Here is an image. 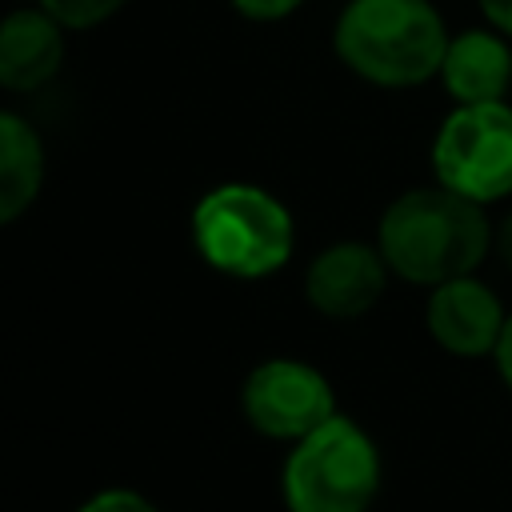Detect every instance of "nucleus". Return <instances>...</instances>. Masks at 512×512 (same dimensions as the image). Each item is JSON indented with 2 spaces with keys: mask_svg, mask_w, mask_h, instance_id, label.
<instances>
[{
  "mask_svg": "<svg viewBox=\"0 0 512 512\" xmlns=\"http://www.w3.org/2000/svg\"><path fill=\"white\" fill-rule=\"evenodd\" d=\"M488 220L476 200L452 188H412L380 216V252L408 284H444L472 276L488 252Z\"/></svg>",
  "mask_w": 512,
  "mask_h": 512,
  "instance_id": "1",
  "label": "nucleus"
},
{
  "mask_svg": "<svg viewBox=\"0 0 512 512\" xmlns=\"http://www.w3.org/2000/svg\"><path fill=\"white\" fill-rule=\"evenodd\" d=\"M336 56L380 88H412L440 72L448 36L428 0H352L336 20Z\"/></svg>",
  "mask_w": 512,
  "mask_h": 512,
  "instance_id": "2",
  "label": "nucleus"
},
{
  "mask_svg": "<svg viewBox=\"0 0 512 512\" xmlns=\"http://www.w3.org/2000/svg\"><path fill=\"white\" fill-rule=\"evenodd\" d=\"M192 240L216 272L256 280L288 264L292 216L272 192L256 184H220L196 204Z\"/></svg>",
  "mask_w": 512,
  "mask_h": 512,
  "instance_id": "3",
  "label": "nucleus"
},
{
  "mask_svg": "<svg viewBox=\"0 0 512 512\" xmlns=\"http://www.w3.org/2000/svg\"><path fill=\"white\" fill-rule=\"evenodd\" d=\"M380 488V456L368 432L332 416L316 432L300 436L284 460L288 512H368Z\"/></svg>",
  "mask_w": 512,
  "mask_h": 512,
  "instance_id": "4",
  "label": "nucleus"
},
{
  "mask_svg": "<svg viewBox=\"0 0 512 512\" xmlns=\"http://www.w3.org/2000/svg\"><path fill=\"white\" fill-rule=\"evenodd\" d=\"M436 180L476 204L512 192V108L500 100L460 104L432 144Z\"/></svg>",
  "mask_w": 512,
  "mask_h": 512,
  "instance_id": "5",
  "label": "nucleus"
},
{
  "mask_svg": "<svg viewBox=\"0 0 512 512\" xmlns=\"http://www.w3.org/2000/svg\"><path fill=\"white\" fill-rule=\"evenodd\" d=\"M240 408L256 432L272 440H300L336 416V396L312 364L264 360L248 372Z\"/></svg>",
  "mask_w": 512,
  "mask_h": 512,
  "instance_id": "6",
  "label": "nucleus"
},
{
  "mask_svg": "<svg viewBox=\"0 0 512 512\" xmlns=\"http://www.w3.org/2000/svg\"><path fill=\"white\" fill-rule=\"evenodd\" d=\"M384 252L344 240L324 248L304 272L308 304L328 320H356L384 296Z\"/></svg>",
  "mask_w": 512,
  "mask_h": 512,
  "instance_id": "7",
  "label": "nucleus"
},
{
  "mask_svg": "<svg viewBox=\"0 0 512 512\" xmlns=\"http://www.w3.org/2000/svg\"><path fill=\"white\" fill-rule=\"evenodd\" d=\"M428 332L432 340L452 356H488L500 344L504 332V308L496 292L472 276H456L432 288L428 296Z\"/></svg>",
  "mask_w": 512,
  "mask_h": 512,
  "instance_id": "8",
  "label": "nucleus"
},
{
  "mask_svg": "<svg viewBox=\"0 0 512 512\" xmlns=\"http://www.w3.org/2000/svg\"><path fill=\"white\" fill-rule=\"evenodd\" d=\"M52 12H12L0 28V84L32 92L48 84L64 60V36Z\"/></svg>",
  "mask_w": 512,
  "mask_h": 512,
  "instance_id": "9",
  "label": "nucleus"
},
{
  "mask_svg": "<svg viewBox=\"0 0 512 512\" xmlns=\"http://www.w3.org/2000/svg\"><path fill=\"white\" fill-rule=\"evenodd\" d=\"M440 80L460 104L500 100L512 80V52L492 32H464V36L448 40Z\"/></svg>",
  "mask_w": 512,
  "mask_h": 512,
  "instance_id": "10",
  "label": "nucleus"
},
{
  "mask_svg": "<svg viewBox=\"0 0 512 512\" xmlns=\"http://www.w3.org/2000/svg\"><path fill=\"white\" fill-rule=\"evenodd\" d=\"M44 184V148L28 120L0 116V220L12 224Z\"/></svg>",
  "mask_w": 512,
  "mask_h": 512,
  "instance_id": "11",
  "label": "nucleus"
},
{
  "mask_svg": "<svg viewBox=\"0 0 512 512\" xmlns=\"http://www.w3.org/2000/svg\"><path fill=\"white\" fill-rule=\"evenodd\" d=\"M44 12H52L64 28H92L100 20H108L124 0H40Z\"/></svg>",
  "mask_w": 512,
  "mask_h": 512,
  "instance_id": "12",
  "label": "nucleus"
},
{
  "mask_svg": "<svg viewBox=\"0 0 512 512\" xmlns=\"http://www.w3.org/2000/svg\"><path fill=\"white\" fill-rule=\"evenodd\" d=\"M76 512H156L152 500H144L140 492H128V488H108V492H96L88 496Z\"/></svg>",
  "mask_w": 512,
  "mask_h": 512,
  "instance_id": "13",
  "label": "nucleus"
},
{
  "mask_svg": "<svg viewBox=\"0 0 512 512\" xmlns=\"http://www.w3.org/2000/svg\"><path fill=\"white\" fill-rule=\"evenodd\" d=\"M232 4L248 20H284L300 8V0H232Z\"/></svg>",
  "mask_w": 512,
  "mask_h": 512,
  "instance_id": "14",
  "label": "nucleus"
},
{
  "mask_svg": "<svg viewBox=\"0 0 512 512\" xmlns=\"http://www.w3.org/2000/svg\"><path fill=\"white\" fill-rule=\"evenodd\" d=\"M496 368H500V376H504V384L512 388V316L504 320V332H500V344H496Z\"/></svg>",
  "mask_w": 512,
  "mask_h": 512,
  "instance_id": "15",
  "label": "nucleus"
},
{
  "mask_svg": "<svg viewBox=\"0 0 512 512\" xmlns=\"http://www.w3.org/2000/svg\"><path fill=\"white\" fill-rule=\"evenodd\" d=\"M480 8H484V16H488L500 32L512 36V0H480Z\"/></svg>",
  "mask_w": 512,
  "mask_h": 512,
  "instance_id": "16",
  "label": "nucleus"
},
{
  "mask_svg": "<svg viewBox=\"0 0 512 512\" xmlns=\"http://www.w3.org/2000/svg\"><path fill=\"white\" fill-rule=\"evenodd\" d=\"M496 244H500V256L508 260V268H512V216L504 220V228H500V236H496Z\"/></svg>",
  "mask_w": 512,
  "mask_h": 512,
  "instance_id": "17",
  "label": "nucleus"
}]
</instances>
